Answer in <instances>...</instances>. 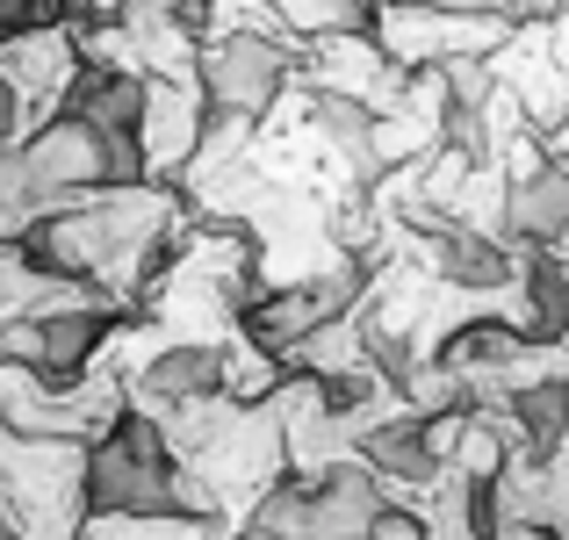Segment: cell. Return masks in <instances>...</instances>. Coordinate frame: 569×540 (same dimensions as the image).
<instances>
[{"instance_id":"3","label":"cell","mask_w":569,"mask_h":540,"mask_svg":"<svg viewBox=\"0 0 569 540\" xmlns=\"http://www.w3.org/2000/svg\"><path fill=\"white\" fill-rule=\"evenodd\" d=\"M202 87L194 80H144V101H138V123H130V144H138V167L144 180H173L194 159L202 144Z\"/></svg>"},{"instance_id":"5","label":"cell","mask_w":569,"mask_h":540,"mask_svg":"<svg viewBox=\"0 0 569 540\" xmlns=\"http://www.w3.org/2000/svg\"><path fill=\"white\" fill-rule=\"evenodd\" d=\"M43 209H51V202H43V188H37V180L22 173V159H14V144H0V238L14 246V238H22L29 223L43 217Z\"/></svg>"},{"instance_id":"2","label":"cell","mask_w":569,"mask_h":540,"mask_svg":"<svg viewBox=\"0 0 569 540\" xmlns=\"http://www.w3.org/2000/svg\"><path fill=\"white\" fill-rule=\"evenodd\" d=\"M87 512H173V454L144 411L87 440Z\"/></svg>"},{"instance_id":"1","label":"cell","mask_w":569,"mask_h":540,"mask_svg":"<svg viewBox=\"0 0 569 540\" xmlns=\"http://www.w3.org/2000/svg\"><path fill=\"white\" fill-rule=\"evenodd\" d=\"M296 80V43L274 29H202L194 43V87L209 116H267L274 94Z\"/></svg>"},{"instance_id":"4","label":"cell","mask_w":569,"mask_h":540,"mask_svg":"<svg viewBox=\"0 0 569 540\" xmlns=\"http://www.w3.org/2000/svg\"><path fill=\"white\" fill-rule=\"evenodd\" d=\"M80 540H217V527L188 512H87Z\"/></svg>"}]
</instances>
